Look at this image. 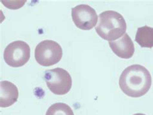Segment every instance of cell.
<instances>
[{
    "label": "cell",
    "mask_w": 153,
    "mask_h": 115,
    "mask_svg": "<svg viewBox=\"0 0 153 115\" xmlns=\"http://www.w3.org/2000/svg\"><path fill=\"white\" fill-rule=\"evenodd\" d=\"M19 96L18 87L9 81L0 83V107L8 108L17 102Z\"/></svg>",
    "instance_id": "8"
},
{
    "label": "cell",
    "mask_w": 153,
    "mask_h": 115,
    "mask_svg": "<svg viewBox=\"0 0 153 115\" xmlns=\"http://www.w3.org/2000/svg\"><path fill=\"white\" fill-rule=\"evenodd\" d=\"M72 19L78 29L88 30L96 26L98 16L93 8L82 4L72 9Z\"/></svg>",
    "instance_id": "6"
},
{
    "label": "cell",
    "mask_w": 153,
    "mask_h": 115,
    "mask_svg": "<svg viewBox=\"0 0 153 115\" xmlns=\"http://www.w3.org/2000/svg\"><path fill=\"white\" fill-rule=\"evenodd\" d=\"M96 31L100 37L108 42L117 40L126 34L127 24L122 14L114 10H107L98 16Z\"/></svg>",
    "instance_id": "2"
},
{
    "label": "cell",
    "mask_w": 153,
    "mask_h": 115,
    "mask_svg": "<svg viewBox=\"0 0 153 115\" xmlns=\"http://www.w3.org/2000/svg\"><path fill=\"white\" fill-rule=\"evenodd\" d=\"M45 115H74L69 105L65 103L58 102L51 105Z\"/></svg>",
    "instance_id": "10"
},
{
    "label": "cell",
    "mask_w": 153,
    "mask_h": 115,
    "mask_svg": "<svg viewBox=\"0 0 153 115\" xmlns=\"http://www.w3.org/2000/svg\"><path fill=\"white\" fill-rule=\"evenodd\" d=\"M135 41L142 47H153V28L147 25L140 27L137 30Z\"/></svg>",
    "instance_id": "9"
},
{
    "label": "cell",
    "mask_w": 153,
    "mask_h": 115,
    "mask_svg": "<svg viewBox=\"0 0 153 115\" xmlns=\"http://www.w3.org/2000/svg\"><path fill=\"white\" fill-rule=\"evenodd\" d=\"M35 59L40 65L52 66L58 63L63 56V50L59 43L53 40H43L36 47Z\"/></svg>",
    "instance_id": "3"
},
{
    "label": "cell",
    "mask_w": 153,
    "mask_h": 115,
    "mask_svg": "<svg viewBox=\"0 0 153 115\" xmlns=\"http://www.w3.org/2000/svg\"><path fill=\"white\" fill-rule=\"evenodd\" d=\"M44 78L48 88L56 95L65 94L69 92L72 87L70 74L59 67L46 70Z\"/></svg>",
    "instance_id": "4"
},
{
    "label": "cell",
    "mask_w": 153,
    "mask_h": 115,
    "mask_svg": "<svg viewBox=\"0 0 153 115\" xmlns=\"http://www.w3.org/2000/svg\"><path fill=\"white\" fill-rule=\"evenodd\" d=\"M152 77L146 67L138 65L127 67L119 79V85L124 94L132 98L143 96L149 91Z\"/></svg>",
    "instance_id": "1"
},
{
    "label": "cell",
    "mask_w": 153,
    "mask_h": 115,
    "mask_svg": "<svg viewBox=\"0 0 153 115\" xmlns=\"http://www.w3.org/2000/svg\"><path fill=\"white\" fill-rule=\"evenodd\" d=\"M30 57L29 45L23 41L18 40L10 43L3 53L4 60L8 65L13 67H22Z\"/></svg>",
    "instance_id": "5"
},
{
    "label": "cell",
    "mask_w": 153,
    "mask_h": 115,
    "mask_svg": "<svg viewBox=\"0 0 153 115\" xmlns=\"http://www.w3.org/2000/svg\"><path fill=\"white\" fill-rule=\"evenodd\" d=\"M108 44L112 52L120 58L129 59L134 53V45L127 33L117 40L109 42Z\"/></svg>",
    "instance_id": "7"
},
{
    "label": "cell",
    "mask_w": 153,
    "mask_h": 115,
    "mask_svg": "<svg viewBox=\"0 0 153 115\" xmlns=\"http://www.w3.org/2000/svg\"><path fill=\"white\" fill-rule=\"evenodd\" d=\"M133 115H146V114H142V113H136V114H134Z\"/></svg>",
    "instance_id": "11"
}]
</instances>
